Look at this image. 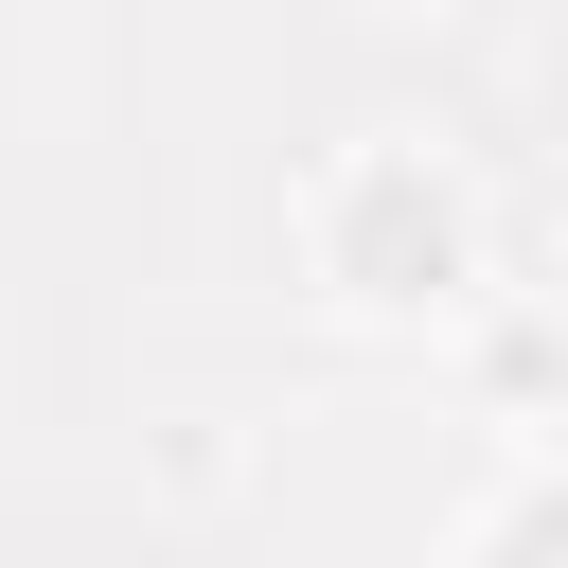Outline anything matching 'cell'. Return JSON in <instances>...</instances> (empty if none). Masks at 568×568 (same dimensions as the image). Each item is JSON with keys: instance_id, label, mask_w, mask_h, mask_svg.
<instances>
[{"instance_id": "1", "label": "cell", "mask_w": 568, "mask_h": 568, "mask_svg": "<svg viewBox=\"0 0 568 568\" xmlns=\"http://www.w3.org/2000/svg\"><path fill=\"white\" fill-rule=\"evenodd\" d=\"M320 266H337V302H444L462 284V195L373 142V160L320 178Z\"/></svg>"}]
</instances>
